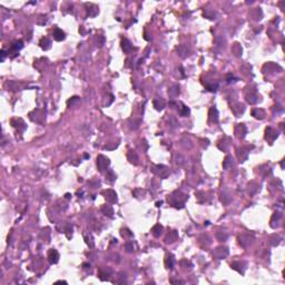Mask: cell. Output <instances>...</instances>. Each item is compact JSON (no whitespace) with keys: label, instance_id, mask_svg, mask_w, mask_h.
<instances>
[{"label":"cell","instance_id":"cell-1","mask_svg":"<svg viewBox=\"0 0 285 285\" xmlns=\"http://www.w3.org/2000/svg\"><path fill=\"white\" fill-rule=\"evenodd\" d=\"M109 164H110V161L106 156L99 155L97 157V167H98L99 172H104L105 169H107V167L109 166Z\"/></svg>","mask_w":285,"mask_h":285},{"label":"cell","instance_id":"cell-2","mask_svg":"<svg viewBox=\"0 0 285 285\" xmlns=\"http://www.w3.org/2000/svg\"><path fill=\"white\" fill-rule=\"evenodd\" d=\"M102 195L109 202V203L112 204H115L117 202V194L115 191H112V189H106V191H102Z\"/></svg>","mask_w":285,"mask_h":285},{"label":"cell","instance_id":"cell-3","mask_svg":"<svg viewBox=\"0 0 285 285\" xmlns=\"http://www.w3.org/2000/svg\"><path fill=\"white\" fill-rule=\"evenodd\" d=\"M48 261L50 264H57L58 261H59V253L55 250V248H51L50 251L48 252Z\"/></svg>","mask_w":285,"mask_h":285},{"label":"cell","instance_id":"cell-4","mask_svg":"<svg viewBox=\"0 0 285 285\" xmlns=\"http://www.w3.org/2000/svg\"><path fill=\"white\" fill-rule=\"evenodd\" d=\"M235 134H236V136L238 138H244L245 136H246V134H247V128L245 127V125L240 124L235 128Z\"/></svg>","mask_w":285,"mask_h":285},{"label":"cell","instance_id":"cell-5","mask_svg":"<svg viewBox=\"0 0 285 285\" xmlns=\"http://www.w3.org/2000/svg\"><path fill=\"white\" fill-rule=\"evenodd\" d=\"M23 47V42L21 40H16L13 41L12 43H11V47H10V50L8 51V54H11V52H13V54H18V51L20 50L21 48Z\"/></svg>","mask_w":285,"mask_h":285},{"label":"cell","instance_id":"cell-6","mask_svg":"<svg viewBox=\"0 0 285 285\" xmlns=\"http://www.w3.org/2000/svg\"><path fill=\"white\" fill-rule=\"evenodd\" d=\"M52 37L56 41H62L66 38V33L60 28H55V30L52 32Z\"/></svg>","mask_w":285,"mask_h":285},{"label":"cell","instance_id":"cell-7","mask_svg":"<svg viewBox=\"0 0 285 285\" xmlns=\"http://www.w3.org/2000/svg\"><path fill=\"white\" fill-rule=\"evenodd\" d=\"M214 256H216L217 258H224L225 256H227L228 254V250L226 247H217L215 251H214Z\"/></svg>","mask_w":285,"mask_h":285},{"label":"cell","instance_id":"cell-8","mask_svg":"<svg viewBox=\"0 0 285 285\" xmlns=\"http://www.w3.org/2000/svg\"><path fill=\"white\" fill-rule=\"evenodd\" d=\"M266 135H265V138L266 139H268L270 142H273L275 138L277 137V132H275L273 128H271V127H268V128H266Z\"/></svg>","mask_w":285,"mask_h":285},{"label":"cell","instance_id":"cell-9","mask_svg":"<svg viewBox=\"0 0 285 285\" xmlns=\"http://www.w3.org/2000/svg\"><path fill=\"white\" fill-rule=\"evenodd\" d=\"M208 116H209V120L214 122H218V110L216 107H211L209 109V112H208Z\"/></svg>","mask_w":285,"mask_h":285},{"label":"cell","instance_id":"cell-10","mask_svg":"<svg viewBox=\"0 0 285 285\" xmlns=\"http://www.w3.org/2000/svg\"><path fill=\"white\" fill-rule=\"evenodd\" d=\"M102 212L106 216L110 217V218L114 216V209H112V207L110 205H104V206H102Z\"/></svg>","mask_w":285,"mask_h":285},{"label":"cell","instance_id":"cell-11","mask_svg":"<svg viewBox=\"0 0 285 285\" xmlns=\"http://www.w3.org/2000/svg\"><path fill=\"white\" fill-rule=\"evenodd\" d=\"M252 115L257 119H263L265 117V110L262 108H256V109H253Z\"/></svg>","mask_w":285,"mask_h":285},{"label":"cell","instance_id":"cell-12","mask_svg":"<svg viewBox=\"0 0 285 285\" xmlns=\"http://www.w3.org/2000/svg\"><path fill=\"white\" fill-rule=\"evenodd\" d=\"M122 48L125 52H129V51H132V43H130V41L128 40V39H122Z\"/></svg>","mask_w":285,"mask_h":285},{"label":"cell","instance_id":"cell-13","mask_svg":"<svg viewBox=\"0 0 285 285\" xmlns=\"http://www.w3.org/2000/svg\"><path fill=\"white\" fill-rule=\"evenodd\" d=\"M39 45H40V47L42 48V49L47 50V49H49V48H50L51 41L49 40L47 37H45V38H41V40L39 41Z\"/></svg>","mask_w":285,"mask_h":285},{"label":"cell","instance_id":"cell-14","mask_svg":"<svg viewBox=\"0 0 285 285\" xmlns=\"http://www.w3.org/2000/svg\"><path fill=\"white\" fill-rule=\"evenodd\" d=\"M162 232H163V226L161 224H156L152 228V233H153V235L155 237H159L161 234H162Z\"/></svg>","mask_w":285,"mask_h":285},{"label":"cell","instance_id":"cell-15","mask_svg":"<svg viewBox=\"0 0 285 285\" xmlns=\"http://www.w3.org/2000/svg\"><path fill=\"white\" fill-rule=\"evenodd\" d=\"M127 158H128V161L132 164L138 163V156H137V154L135 153L134 151H129V153L127 155Z\"/></svg>","mask_w":285,"mask_h":285},{"label":"cell","instance_id":"cell-16","mask_svg":"<svg viewBox=\"0 0 285 285\" xmlns=\"http://www.w3.org/2000/svg\"><path fill=\"white\" fill-rule=\"evenodd\" d=\"M177 51H178L179 56L183 57V58H185V57L188 55V49H187V47L184 46V45H181L179 47H177Z\"/></svg>","mask_w":285,"mask_h":285},{"label":"cell","instance_id":"cell-17","mask_svg":"<svg viewBox=\"0 0 285 285\" xmlns=\"http://www.w3.org/2000/svg\"><path fill=\"white\" fill-rule=\"evenodd\" d=\"M174 256L173 255H168L167 257H166V260H165V264H166V267L167 268H169V270H172L174 267Z\"/></svg>","mask_w":285,"mask_h":285},{"label":"cell","instance_id":"cell-18","mask_svg":"<svg viewBox=\"0 0 285 285\" xmlns=\"http://www.w3.org/2000/svg\"><path fill=\"white\" fill-rule=\"evenodd\" d=\"M154 106H155V108L157 110H162V109H164V107H165V102H164L163 99L162 100L161 99H155L154 100Z\"/></svg>","mask_w":285,"mask_h":285},{"label":"cell","instance_id":"cell-19","mask_svg":"<svg viewBox=\"0 0 285 285\" xmlns=\"http://www.w3.org/2000/svg\"><path fill=\"white\" fill-rule=\"evenodd\" d=\"M177 237H178L177 233H176L175 231H173V232H171V233L168 234V236L166 237V242H167V243H173V242H175V241L177 240Z\"/></svg>","mask_w":285,"mask_h":285},{"label":"cell","instance_id":"cell-20","mask_svg":"<svg viewBox=\"0 0 285 285\" xmlns=\"http://www.w3.org/2000/svg\"><path fill=\"white\" fill-rule=\"evenodd\" d=\"M223 167H224L225 169H228L229 167H232V158L229 156L225 157L224 162H223Z\"/></svg>","mask_w":285,"mask_h":285},{"label":"cell","instance_id":"cell-21","mask_svg":"<svg viewBox=\"0 0 285 285\" xmlns=\"http://www.w3.org/2000/svg\"><path fill=\"white\" fill-rule=\"evenodd\" d=\"M231 267L233 268V270H235V271H237L238 273H241V274H244V272H243V270H242V265L240 264V263H232L231 264Z\"/></svg>","mask_w":285,"mask_h":285},{"label":"cell","instance_id":"cell-22","mask_svg":"<svg viewBox=\"0 0 285 285\" xmlns=\"http://www.w3.org/2000/svg\"><path fill=\"white\" fill-rule=\"evenodd\" d=\"M120 234H122V237H132V233L129 231V229H127V228H122V231H120Z\"/></svg>","mask_w":285,"mask_h":285},{"label":"cell","instance_id":"cell-23","mask_svg":"<svg viewBox=\"0 0 285 285\" xmlns=\"http://www.w3.org/2000/svg\"><path fill=\"white\" fill-rule=\"evenodd\" d=\"M189 112H191L189 108H188L187 106H185V105H184L183 108H182V109H181V112H179V114H181V116L186 117V116H188V115H189Z\"/></svg>","mask_w":285,"mask_h":285},{"label":"cell","instance_id":"cell-24","mask_svg":"<svg viewBox=\"0 0 285 285\" xmlns=\"http://www.w3.org/2000/svg\"><path fill=\"white\" fill-rule=\"evenodd\" d=\"M168 94H169L171 96H177V95L179 94V87H178V86H175L174 88H172V89H169V92H168Z\"/></svg>","mask_w":285,"mask_h":285},{"label":"cell","instance_id":"cell-25","mask_svg":"<svg viewBox=\"0 0 285 285\" xmlns=\"http://www.w3.org/2000/svg\"><path fill=\"white\" fill-rule=\"evenodd\" d=\"M106 178H107L109 182H114V181L116 179V175H115V173H114L112 171H109V172L107 173V175H106Z\"/></svg>","mask_w":285,"mask_h":285},{"label":"cell","instance_id":"cell-26","mask_svg":"<svg viewBox=\"0 0 285 285\" xmlns=\"http://www.w3.org/2000/svg\"><path fill=\"white\" fill-rule=\"evenodd\" d=\"M125 248H126L127 252H129V253L134 252V243H132V242L126 243V244H125Z\"/></svg>","mask_w":285,"mask_h":285},{"label":"cell","instance_id":"cell-27","mask_svg":"<svg viewBox=\"0 0 285 285\" xmlns=\"http://www.w3.org/2000/svg\"><path fill=\"white\" fill-rule=\"evenodd\" d=\"M85 241H86V243L89 245L90 247H94V242H92V236H87V235H86V236H85Z\"/></svg>","mask_w":285,"mask_h":285},{"label":"cell","instance_id":"cell-28","mask_svg":"<svg viewBox=\"0 0 285 285\" xmlns=\"http://www.w3.org/2000/svg\"><path fill=\"white\" fill-rule=\"evenodd\" d=\"M79 100H80V98H79V97H77V96H74V97H71L70 99H69V100L67 102V104H68V105H70V104H71V105H74V102H78Z\"/></svg>","mask_w":285,"mask_h":285},{"label":"cell","instance_id":"cell-29","mask_svg":"<svg viewBox=\"0 0 285 285\" xmlns=\"http://www.w3.org/2000/svg\"><path fill=\"white\" fill-rule=\"evenodd\" d=\"M217 87H218L217 84H215V85H208V86H207V89H208L209 92H216Z\"/></svg>","mask_w":285,"mask_h":285},{"label":"cell","instance_id":"cell-30","mask_svg":"<svg viewBox=\"0 0 285 285\" xmlns=\"http://www.w3.org/2000/svg\"><path fill=\"white\" fill-rule=\"evenodd\" d=\"M235 80H237V79L234 78L233 76H231V75H229V76H228V78H227V82H228V84H231L232 82H235Z\"/></svg>","mask_w":285,"mask_h":285},{"label":"cell","instance_id":"cell-31","mask_svg":"<svg viewBox=\"0 0 285 285\" xmlns=\"http://www.w3.org/2000/svg\"><path fill=\"white\" fill-rule=\"evenodd\" d=\"M5 57H6V51L1 50V61L5 60Z\"/></svg>","mask_w":285,"mask_h":285},{"label":"cell","instance_id":"cell-32","mask_svg":"<svg viewBox=\"0 0 285 285\" xmlns=\"http://www.w3.org/2000/svg\"><path fill=\"white\" fill-rule=\"evenodd\" d=\"M82 266H84L85 268H88V267H90V264H87V263H84V264H82Z\"/></svg>","mask_w":285,"mask_h":285},{"label":"cell","instance_id":"cell-33","mask_svg":"<svg viewBox=\"0 0 285 285\" xmlns=\"http://www.w3.org/2000/svg\"><path fill=\"white\" fill-rule=\"evenodd\" d=\"M56 283H64V284H67V282H66V281H57Z\"/></svg>","mask_w":285,"mask_h":285},{"label":"cell","instance_id":"cell-34","mask_svg":"<svg viewBox=\"0 0 285 285\" xmlns=\"http://www.w3.org/2000/svg\"><path fill=\"white\" fill-rule=\"evenodd\" d=\"M162 204H163V202H157V203H156V206H157V207H159Z\"/></svg>","mask_w":285,"mask_h":285},{"label":"cell","instance_id":"cell-35","mask_svg":"<svg viewBox=\"0 0 285 285\" xmlns=\"http://www.w3.org/2000/svg\"><path fill=\"white\" fill-rule=\"evenodd\" d=\"M66 198H70V194H66Z\"/></svg>","mask_w":285,"mask_h":285}]
</instances>
